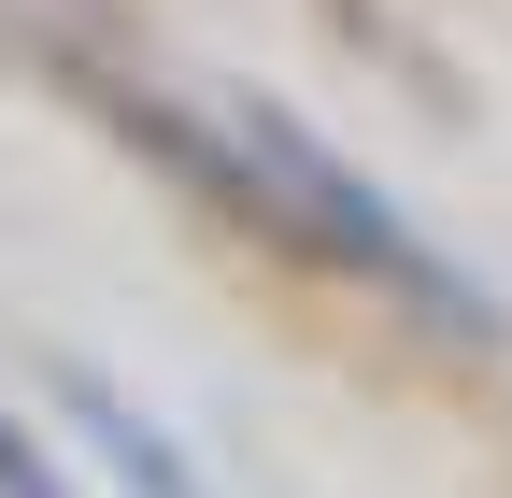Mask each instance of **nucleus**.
Returning a JSON list of instances; mask_svg holds the SVG:
<instances>
[{"instance_id":"obj_1","label":"nucleus","mask_w":512,"mask_h":498,"mask_svg":"<svg viewBox=\"0 0 512 498\" xmlns=\"http://www.w3.org/2000/svg\"><path fill=\"white\" fill-rule=\"evenodd\" d=\"M128 129H157V157L171 171H200L228 214H271V228H299V242H328L342 271H370L384 299H413L427 328H456V342H512V314H498V285H470L441 242L384 200V185H356L328 143L299 129V114H271L256 86H228L214 114H143V100H114Z\"/></svg>"},{"instance_id":"obj_2","label":"nucleus","mask_w":512,"mask_h":498,"mask_svg":"<svg viewBox=\"0 0 512 498\" xmlns=\"http://www.w3.org/2000/svg\"><path fill=\"white\" fill-rule=\"evenodd\" d=\"M57 399H72V413L100 427V456H114L128 484H143V498H214L200 470H185V456H171V427H157V413H128V399L100 385V370H57Z\"/></svg>"},{"instance_id":"obj_3","label":"nucleus","mask_w":512,"mask_h":498,"mask_svg":"<svg viewBox=\"0 0 512 498\" xmlns=\"http://www.w3.org/2000/svg\"><path fill=\"white\" fill-rule=\"evenodd\" d=\"M0 498H72V484L43 470V442H15V427H0Z\"/></svg>"}]
</instances>
